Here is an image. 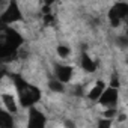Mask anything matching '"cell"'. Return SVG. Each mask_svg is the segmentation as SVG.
Segmentation results:
<instances>
[{"instance_id":"obj_1","label":"cell","mask_w":128,"mask_h":128,"mask_svg":"<svg viewBox=\"0 0 128 128\" xmlns=\"http://www.w3.org/2000/svg\"><path fill=\"white\" fill-rule=\"evenodd\" d=\"M14 83L15 88L18 90V96H20V104L23 107H33V104H36L41 100V92L38 88L26 83L21 77L15 76L14 77Z\"/></svg>"},{"instance_id":"obj_2","label":"cell","mask_w":128,"mask_h":128,"mask_svg":"<svg viewBox=\"0 0 128 128\" xmlns=\"http://www.w3.org/2000/svg\"><path fill=\"white\" fill-rule=\"evenodd\" d=\"M20 20H23V14H21V11H20V8H18L15 0H11L9 6L6 8L3 15L0 17V24L6 26V24L15 23V21H20Z\"/></svg>"},{"instance_id":"obj_3","label":"cell","mask_w":128,"mask_h":128,"mask_svg":"<svg viewBox=\"0 0 128 128\" xmlns=\"http://www.w3.org/2000/svg\"><path fill=\"white\" fill-rule=\"evenodd\" d=\"M128 15V5L126 3H116L110 11H108V20L113 27L119 26L120 21H124Z\"/></svg>"},{"instance_id":"obj_4","label":"cell","mask_w":128,"mask_h":128,"mask_svg":"<svg viewBox=\"0 0 128 128\" xmlns=\"http://www.w3.org/2000/svg\"><path fill=\"white\" fill-rule=\"evenodd\" d=\"M118 96H119V94H118V88H108V89H104L102 90V94H101V96L98 98V101L104 106V107H113L116 102H118Z\"/></svg>"},{"instance_id":"obj_5","label":"cell","mask_w":128,"mask_h":128,"mask_svg":"<svg viewBox=\"0 0 128 128\" xmlns=\"http://www.w3.org/2000/svg\"><path fill=\"white\" fill-rule=\"evenodd\" d=\"M45 125V116L38 110L30 107V113H29V126L30 128H42Z\"/></svg>"},{"instance_id":"obj_6","label":"cell","mask_w":128,"mask_h":128,"mask_svg":"<svg viewBox=\"0 0 128 128\" xmlns=\"http://www.w3.org/2000/svg\"><path fill=\"white\" fill-rule=\"evenodd\" d=\"M56 78L60 80L62 83H66L71 80L72 77V68L71 66H66V65H56Z\"/></svg>"},{"instance_id":"obj_7","label":"cell","mask_w":128,"mask_h":128,"mask_svg":"<svg viewBox=\"0 0 128 128\" xmlns=\"http://www.w3.org/2000/svg\"><path fill=\"white\" fill-rule=\"evenodd\" d=\"M106 89V83L102 82V80H96L95 82V84L90 88V90H89V98L92 100V101H98V98L101 96V94H102V90Z\"/></svg>"},{"instance_id":"obj_8","label":"cell","mask_w":128,"mask_h":128,"mask_svg":"<svg viewBox=\"0 0 128 128\" xmlns=\"http://www.w3.org/2000/svg\"><path fill=\"white\" fill-rule=\"evenodd\" d=\"M2 101H3V106L6 107V110L9 113H17V102H15V98L11 95V94H3L2 95Z\"/></svg>"},{"instance_id":"obj_9","label":"cell","mask_w":128,"mask_h":128,"mask_svg":"<svg viewBox=\"0 0 128 128\" xmlns=\"http://www.w3.org/2000/svg\"><path fill=\"white\" fill-rule=\"evenodd\" d=\"M14 126V119L8 110L0 108V128H12Z\"/></svg>"},{"instance_id":"obj_10","label":"cell","mask_w":128,"mask_h":128,"mask_svg":"<svg viewBox=\"0 0 128 128\" xmlns=\"http://www.w3.org/2000/svg\"><path fill=\"white\" fill-rule=\"evenodd\" d=\"M82 68H83L86 72H94V71L96 70V63H95V60H92L90 56L83 54V56H82Z\"/></svg>"},{"instance_id":"obj_11","label":"cell","mask_w":128,"mask_h":128,"mask_svg":"<svg viewBox=\"0 0 128 128\" xmlns=\"http://www.w3.org/2000/svg\"><path fill=\"white\" fill-rule=\"evenodd\" d=\"M48 88H50L53 92H62V90H63V83H62L60 80H57V78H53V80L48 82Z\"/></svg>"},{"instance_id":"obj_12","label":"cell","mask_w":128,"mask_h":128,"mask_svg":"<svg viewBox=\"0 0 128 128\" xmlns=\"http://www.w3.org/2000/svg\"><path fill=\"white\" fill-rule=\"evenodd\" d=\"M70 53H71V50H70L68 45H59V47H57V54H59L60 57H63V59L68 57Z\"/></svg>"},{"instance_id":"obj_13","label":"cell","mask_w":128,"mask_h":128,"mask_svg":"<svg viewBox=\"0 0 128 128\" xmlns=\"http://www.w3.org/2000/svg\"><path fill=\"white\" fill-rule=\"evenodd\" d=\"M108 125H110L108 120H101V122H100V126H108Z\"/></svg>"}]
</instances>
